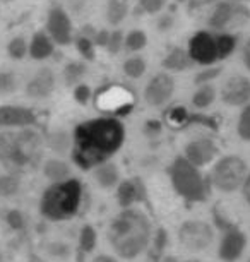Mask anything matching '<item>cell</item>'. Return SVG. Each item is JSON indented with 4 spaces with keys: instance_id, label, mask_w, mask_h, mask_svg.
I'll use <instances>...</instances> for the list:
<instances>
[{
    "instance_id": "cell-23",
    "label": "cell",
    "mask_w": 250,
    "mask_h": 262,
    "mask_svg": "<svg viewBox=\"0 0 250 262\" xmlns=\"http://www.w3.org/2000/svg\"><path fill=\"white\" fill-rule=\"evenodd\" d=\"M87 72V67L84 62H79V60H74V62H69L62 71V76H63V81H65L67 86H77L81 84L82 77L86 76Z\"/></svg>"
},
{
    "instance_id": "cell-10",
    "label": "cell",
    "mask_w": 250,
    "mask_h": 262,
    "mask_svg": "<svg viewBox=\"0 0 250 262\" xmlns=\"http://www.w3.org/2000/svg\"><path fill=\"white\" fill-rule=\"evenodd\" d=\"M178 238L185 249L199 252L211 245V242L214 238V231L204 221H187V223L180 226Z\"/></svg>"
},
{
    "instance_id": "cell-49",
    "label": "cell",
    "mask_w": 250,
    "mask_h": 262,
    "mask_svg": "<svg viewBox=\"0 0 250 262\" xmlns=\"http://www.w3.org/2000/svg\"><path fill=\"white\" fill-rule=\"evenodd\" d=\"M0 262H4V254H2V250H0Z\"/></svg>"
},
{
    "instance_id": "cell-26",
    "label": "cell",
    "mask_w": 250,
    "mask_h": 262,
    "mask_svg": "<svg viewBox=\"0 0 250 262\" xmlns=\"http://www.w3.org/2000/svg\"><path fill=\"white\" fill-rule=\"evenodd\" d=\"M74 45H76V50L79 52V55L86 60H95L96 57V45H95V39L87 34L81 33L79 36L74 39Z\"/></svg>"
},
{
    "instance_id": "cell-15",
    "label": "cell",
    "mask_w": 250,
    "mask_h": 262,
    "mask_svg": "<svg viewBox=\"0 0 250 262\" xmlns=\"http://www.w3.org/2000/svg\"><path fill=\"white\" fill-rule=\"evenodd\" d=\"M216 155L218 146L209 137H200V139H195L185 146V158L197 168L209 165L216 158Z\"/></svg>"
},
{
    "instance_id": "cell-22",
    "label": "cell",
    "mask_w": 250,
    "mask_h": 262,
    "mask_svg": "<svg viewBox=\"0 0 250 262\" xmlns=\"http://www.w3.org/2000/svg\"><path fill=\"white\" fill-rule=\"evenodd\" d=\"M129 14V0H108L106 2V21L111 26H119Z\"/></svg>"
},
{
    "instance_id": "cell-7",
    "label": "cell",
    "mask_w": 250,
    "mask_h": 262,
    "mask_svg": "<svg viewBox=\"0 0 250 262\" xmlns=\"http://www.w3.org/2000/svg\"><path fill=\"white\" fill-rule=\"evenodd\" d=\"M250 21V9L242 2H232L224 0L214 7L213 14L209 16V28L219 33H226L230 29L243 26Z\"/></svg>"
},
{
    "instance_id": "cell-4",
    "label": "cell",
    "mask_w": 250,
    "mask_h": 262,
    "mask_svg": "<svg viewBox=\"0 0 250 262\" xmlns=\"http://www.w3.org/2000/svg\"><path fill=\"white\" fill-rule=\"evenodd\" d=\"M40 137L31 130L0 136V160L7 166L22 168L38 155Z\"/></svg>"
},
{
    "instance_id": "cell-1",
    "label": "cell",
    "mask_w": 250,
    "mask_h": 262,
    "mask_svg": "<svg viewBox=\"0 0 250 262\" xmlns=\"http://www.w3.org/2000/svg\"><path fill=\"white\" fill-rule=\"evenodd\" d=\"M125 127L115 117H100L79 123L72 136V158L82 170L106 163L124 146Z\"/></svg>"
},
{
    "instance_id": "cell-25",
    "label": "cell",
    "mask_w": 250,
    "mask_h": 262,
    "mask_svg": "<svg viewBox=\"0 0 250 262\" xmlns=\"http://www.w3.org/2000/svg\"><path fill=\"white\" fill-rule=\"evenodd\" d=\"M146 69H148V63H146V60L142 57H130L127 58V60L124 62V66H122V71H124V74L127 77L130 79H139L144 76Z\"/></svg>"
},
{
    "instance_id": "cell-42",
    "label": "cell",
    "mask_w": 250,
    "mask_h": 262,
    "mask_svg": "<svg viewBox=\"0 0 250 262\" xmlns=\"http://www.w3.org/2000/svg\"><path fill=\"white\" fill-rule=\"evenodd\" d=\"M95 45L96 47H101V48H106L108 45V39H110V31H106V29H100V31L95 33Z\"/></svg>"
},
{
    "instance_id": "cell-2",
    "label": "cell",
    "mask_w": 250,
    "mask_h": 262,
    "mask_svg": "<svg viewBox=\"0 0 250 262\" xmlns=\"http://www.w3.org/2000/svg\"><path fill=\"white\" fill-rule=\"evenodd\" d=\"M108 238L122 259H135L148 249L151 242V223L142 211L125 207L111 221Z\"/></svg>"
},
{
    "instance_id": "cell-17",
    "label": "cell",
    "mask_w": 250,
    "mask_h": 262,
    "mask_svg": "<svg viewBox=\"0 0 250 262\" xmlns=\"http://www.w3.org/2000/svg\"><path fill=\"white\" fill-rule=\"evenodd\" d=\"M53 50H55V41L47 31H38L33 34L31 41H29V55L33 60H45L53 55Z\"/></svg>"
},
{
    "instance_id": "cell-50",
    "label": "cell",
    "mask_w": 250,
    "mask_h": 262,
    "mask_svg": "<svg viewBox=\"0 0 250 262\" xmlns=\"http://www.w3.org/2000/svg\"><path fill=\"white\" fill-rule=\"evenodd\" d=\"M176 2H187V0H176Z\"/></svg>"
},
{
    "instance_id": "cell-39",
    "label": "cell",
    "mask_w": 250,
    "mask_h": 262,
    "mask_svg": "<svg viewBox=\"0 0 250 262\" xmlns=\"http://www.w3.org/2000/svg\"><path fill=\"white\" fill-rule=\"evenodd\" d=\"M137 2L146 14H158L166 6L168 0H137Z\"/></svg>"
},
{
    "instance_id": "cell-31",
    "label": "cell",
    "mask_w": 250,
    "mask_h": 262,
    "mask_svg": "<svg viewBox=\"0 0 250 262\" xmlns=\"http://www.w3.org/2000/svg\"><path fill=\"white\" fill-rule=\"evenodd\" d=\"M96 240H98V235H96V230L93 228L91 225H84L79 233V249L84 252V254H89L93 252V249L96 247Z\"/></svg>"
},
{
    "instance_id": "cell-16",
    "label": "cell",
    "mask_w": 250,
    "mask_h": 262,
    "mask_svg": "<svg viewBox=\"0 0 250 262\" xmlns=\"http://www.w3.org/2000/svg\"><path fill=\"white\" fill-rule=\"evenodd\" d=\"M245 244H247V240H245L242 231L235 228L226 230L221 238V245H219V257H221V260L224 262L237 260L242 255Z\"/></svg>"
},
{
    "instance_id": "cell-36",
    "label": "cell",
    "mask_w": 250,
    "mask_h": 262,
    "mask_svg": "<svg viewBox=\"0 0 250 262\" xmlns=\"http://www.w3.org/2000/svg\"><path fill=\"white\" fill-rule=\"evenodd\" d=\"M219 74H221V67H209L204 69V71L197 72V76L194 77V82L199 84V86H204V84H209L213 79H216Z\"/></svg>"
},
{
    "instance_id": "cell-41",
    "label": "cell",
    "mask_w": 250,
    "mask_h": 262,
    "mask_svg": "<svg viewBox=\"0 0 250 262\" xmlns=\"http://www.w3.org/2000/svg\"><path fill=\"white\" fill-rule=\"evenodd\" d=\"M48 252H50L53 257H57V259H65V257L69 255V247H67V244L55 242V244H50Z\"/></svg>"
},
{
    "instance_id": "cell-12",
    "label": "cell",
    "mask_w": 250,
    "mask_h": 262,
    "mask_svg": "<svg viewBox=\"0 0 250 262\" xmlns=\"http://www.w3.org/2000/svg\"><path fill=\"white\" fill-rule=\"evenodd\" d=\"M36 123V113L31 108L19 105L0 106V127L2 128H28Z\"/></svg>"
},
{
    "instance_id": "cell-30",
    "label": "cell",
    "mask_w": 250,
    "mask_h": 262,
    "mask_svg": "<svg viewBox=\"0 0 250 262\" xmlns=\"http://www.w3.org/2000/svg\"><path fill=\"white\" fill-rule=\"evenodd\" d=\"M48 144L55 152L58 155H63L65 151H69L72 147V139L69 137L67 132L63 130H55L50 134V139H48Z\"/></svg>"
},
{
    "instance_id": "cell-32",
    "label": "cell",
    "mask_w": 250,
    "mask_h": 262,
    "mask_svg": "<svg viewBox=\"0 0 250 262\" xmlns=\"http://www.w3.org/2000/svg\"><path fill=\"white\" fill-rule=\"evenodd\" d=\"M218 45H219V55L221 60L228 58L237 48V36L232 33H218Z\"/></svg>"
},
{
    "instance_id": "cell-47",
    "label": "cell",
    "mask_w": 250,
    "mask_h": 262,
    "mask_svg": "<svg viewBox=\"0 0 250 262\" xmlns=\"http://www.w3.org/2000/svg\"><path fill=\"white\" fill-rule=\"evenodd\" d=\"M192 2V7H202V6H209V4L216 2V0H190Z\"/></svg>"
},
{
    "instance_id": "cell-21",
    "label": "cell",
    "mask_w": 250,
    "mask_h": 262,
    "mask_svg": "<svg viewBox=\"0 0 250 262\" xmlns=\"http://www.w3.org/2000/svg\"><path fill=\"white\" fill-rule=\"evenodd\" d=\"M43 173L52 184H57V182H63V180H69L72 179V170L69 166V163L62 161V160H48L43 166Z\"/></svg>"
},
{
    "instance_id": "cell-29",
    "label": "cell",
    "mask_w": 250,
    "mask_h": 262,
    "mask_svg": "<svg viewBox=\"0 0 250 262\" xmlns=\"http://www.w3.org/2000/svg\"><path fill=\"white\" fill-rule=\"evenodd\" d=\"M148 45V36L142 29H132V31L125 36V48L129 52H141Z\"/></svg>"
},
{
    "instance_id": "cell-33",
    "label": "cell",
    "mask_w": 250,
    "mask_h": 262,
    "mask_svg": "<svg viewBox=\"0 0 250 262\" xmlns=\"http://www.w3.org/2000/svg\"><path fill=\"white\" fill-rule=\"evenodd\" d=\"M17 90V77L12 71L0 72V93L2 95H11Z\"/></svg>"
},
{
    "instance_id": "cell-8",
    "label": "cell",
    "mask_w": 250,
    "mask_h": 262,
    "mask_svg": "<svg viewBox=\"0 0 250 262\" xmlns=\"http://www.w3.org/2000/svg\"><path fill=\"white\" fill-rule=\"evenodd\" d=\"M189 55L194 60V63L199 66L211 67L213 63L221 60L219 55V45H218V34H213L209 31H199L195 33L189 41Z\"/></svg>"
},
{
    "instance_id": "cell-37",
    "label": "cell",
    "mask_w": 250,
    "mask_h": 262,
    "mask_svg": "<svg viewBox=\"0 0 250 262\" xmlns=\"http://www.w3.org/2000/svg\"><path fill=\"white\" fill-rule=\"evenodd\" d=\"M6 221H7V225L11 226L12 230H22L24 228V225H26V220H24V214L21 211H17V209H12V211H9L7 212V216H6Z\"/></svg>"
},
{
    "instance_id": "cell-19",
    "label": "cell",
    "mask_w": 250,
    "mask_h": 262,
    "mask_svg": "<svg viewBox=\"0 0 250 262\" xmlns=\"http://www.w3.org/2000/svg\"><path fill=\"white\" fill-rule=\"evenodd\" d=\"M142 195V185L139 180H124L117 189V199L122 207H130Z\"/></svg>"
},
{
    "instance_id": "cell-51",
    "label": "cell",
    "mask_w": 250,
    "mask_h": 262,
    "mask_svg": "<svg viewBox=\"0 0 250 262\" xmlns=\"http://www.w3.org/2000/svg\"><path fill=\"white\" fill-rule=\"evenodd\" d=\"M6 2H12V0H6Z\"/></svg>"
},
{
    "instance_id": "cell-40",
    "label": "cell",
    "mask_w": 250,
    "mask_h": 262,
    "mask_svg": "<svg viewBox=\"0 0 250 262\" xmlns=\"http://www.w3.org/2000/svg\"><path fill=\"white\" fill-rule=\"evenodd\" d=\"M168 118H170L171 123H175V125H184V123L187 122V118H189V113H187V110H185L184 106H176V108H173V110L170 112Z\"/></svg>"
},
{
    "instance_id": "cell-11",
    "label": "cell",
    "mask_w": 250,
    "mask_h": 262,
    "mask_svg": "<svg viewBox=\"0 0 250 262\" xmlns=\"http://www.w3.org/2000/svg\"><path fill=\"white\" fill-rule=\"evenodd\" d=\"M175 93V81L168 72H160L144 88V100L149 106H163Z\"/></svg>"
},
{
    "instance_id": "cell-9",
    "label": "cell",
    "mask_w": 250,
    "mask_h": 262,
    "mask_svg": "<svg viewBox=\"0 0 250 262\" xmlns=\"http://www.w3.org/2000/svg\"><path fill=\"white\" fill-rule=\"evenodd\" d=\"M47 33L55 41V45L67 47L74 41V24L69 12L62 7H52L47 14Z\"/></svg>"
},
{
    "instance_id": "cell-44",
    "label": "cell",
    "mask_w": 250,
    "mask_h": 262,
    "mask_svg": "<svg viewBox=\"0 0 250 262\" xmlns=\"http://www.w3.org/2000/svg\"><path fill=\"white\" fill-rule=\"evenodd\" d=\"M171 24H173V17H171V16H163L160 19V29H161V31H166Z\"/></svg>"
},
{
    "instance_id": "cell-14",
    "label": "cell",
    "mask_w": 250,
    "mask_h": 262,
    "mask_svg": "<svg viewBox=\"0 0 250 262\" xmlns=\"http://www.w3.org/2000/svg\"><path fill=\"white\" fill-rule=\"evenodd\" d=\"M55 84H57V79L53 71L48 67H43L28 81L26 95L29 98H33V100H47V98L52 96L53 91H55Z\"/></svg>"
},
{
    "instance_id": "cell-20",
    "label": "cell",
    "mask_w": 250,
    "mask_h": 262,
    "mask_svg": "<svg viewBox=\"0 0 250 262\" xmlns=\"http://www.w3.org/2000/svg\"><path fill=\"white\" fill-rule=\"evenodd\" d=\"M95 180L103 189H113L115 185H119V180H120L119 168L110 161L101 163L100 166L95 168Z\"/></svg>"
},
{
    "instance_id": "cell-43",
    "label": "cell",
    "mask_w": 250,
    "mask_h": 262,
    "mask_svg": "<svg viewBox=\"0 0 250 262\" xmlns=\"http://www.w3.org/2000/svg\"><path fill=\"white\" fill-rule=\"evenodd\" d=\"M243 63L250 71V38L247 39V43H245V47H243Z\"/></svg>"
},
{
    "instance_id": "cell-24",
    "label": "cell",
    "mask_w": 250,
    "mask_h": 262,
    "mask_svg": "<svg viewBox=\"0 0 250 262\" xmlns=\"http://www.w3.org/2000/svg\"><path fill=\"white\" fill-rule=\"evenodd\" d=\"M214 100H216V90H214L211 84H204V86H200L192 96L194 106L199 108V110H204V108L211 106Z\"/></svg>"
},
{
    "instance_id": "cell-28",
    "label": "cell",
    "mask_w": 250,
    "mask_h": 262,
    "mask_svg": "<svg viewBox=\"0 0 250 262\" xmlns=\"http://www.w3.org/2000/svg\"><path fill=\"white\" fill-rule=\"evenodd\" d=\"M28 53H29V43L24 36H14L7 43V55L12 60H22Z\"/></svg>"
},
{
    "instance_id": "cell-38",
    "label": "cell",
    "mask_w": 250,
    "mask_h": 262,
    "mask_svg": "<svg viewBox=\"0 0 250 262\" xmlns=\"http://www.w3.org/2000/svg\"><path fill=\"white\" fill-rule=\"evenodd\" d=\"M91 96H93V93H91V88L87 86V84L81 82L74 88V100L79 103V105H87L91 100Z\"/></svg>"
},
{
    "instance_id": "cell-48",
    "label": "cell",
    "mask_w": 250,
    "mask_h": 262,
    "mask_svg": "<svg viewBox=\"0 0 250 262\" xmlns=\"http://www.w3.org/2000/svg\"><path fill=\"white\" fill-rule=\"evenodd\" d=\"M232 2H250V0H232Z\"/></svg>"
},
{
    "instance_id": "cell-3",
    "label": "cell",
    "mask_w": 250,
    "mask_h": 262,
    "mask_svg": "<svg viewBox=\"0 0 250 262\" xmlns=\"http://www.w3.org/2000/svg\"><path fill=\"white\" fill-rule=\"evenodd\" d=\"M82 184L77 179H69L52 184L43 192L40 201L41 214L50 221L69 220L79 211Z\"/></svg>"
},
{
    "instance_id": "cell-18",
    "label": "cell",
    "mask_w": 250,
    "mask_h": 262,
    "mask_svg": "<svg viewBox=\"0 0 250 262\" xmlns=\"http://www.w3.org/2000/svg\"><path fill=\"white\" fill-rule=\"evenodd\" d=\"M194 60L190 58L189 52L182 50V48L175 47L166 53V57L163 58L161 66H163L165 71H170V72H182V71H187V69L192 67Z\"/></svg>"
},
{
    "instance_id": "cell-52",
    "label": "cell",
    "mask_w": 250,
    "mask_h": 262,
    "mask_svg": "<svg viewBox=\"0 0 250 262\" xmlns=\"http://www.w3.org/2000/svg\"><path fill=\"white\" fill-rule=\"evenodd\" d=\"M248 262H250V260H248Z\"/></svg>"
},
{
    "instance_id": "cell-6",
    "label": "cell",
    "mask_w": 250,
    "mask_h": 262,
    "mask_svg": "<svg viewBox=\"0 0 250 262\" xmlns=\"http://www.w3.org/2000/svg\"><path fill=\"white\" fill-rule=\"evenodd\" d=\"M247 165L238 156H224L213 168L211 182L221 192H233L243 187L247 180Z\"/></svg>"
},
{
    "instance_id": "cell-35",
    "label": "cell",
    "mask_w": 250,
    "mask_h": 262,
    "mask_svg": "<svg viewBox=\"0 0 250 262\" xmlns=\"http://www.w3.org/2000/svg\"><path fill=\"white\" fill-rule=\"evenodd\" d=\"M125 47V36L120 29H115V31H110V39L108 45H106V50H108L111 55H117L122 48Z\"/></svg>"
},
{
    "instance_id": "cell-27",
    "label": "cell",
    "mask_w": 250,
    "mask_h": 262,
    "mask_svg": "<svg viewBox=\"0 0 250 262\" xmlns=\"http://www.w3.org/2000/svg\"><path fill=\"white\" fill-rule=\"evenodd\" d=\"M21 189V180L19 177L7 173V175H0V197L2 199H9L14 197Z\"/></svg>"
},
{
    "instance_id": "cell-46",
    "label": "cell",
    "mask_w": 250,
    "mask_h": 262,
    "mask_svg": "<svg viewBox=\"0 0 250 262\" xmlns=\"http://www.w3.org/2000/svg\"><path fill=\"white\" fill-rule=\"evenodd\" d=\"M93 262H117V259H113V257H110V255L101 254V255L95 257V259H93Z\"/></svg>"
},
{
    "instance_id": "cell-13",
    "label": "cell",
    "mask_w": 250,
    "mask_h": 262,
    "mask_svg": "<svg viewBox=\"0 0 250 262\" xmlns=\"http://www.w3.org/2000/svg\"><path fill=\"white\" fill-rule=\"evenodd\" d=\"M221 100L232 106L248 105L250 79L245 76H232L221 88Z\"/></svg>"
},
{
    "instance_id": "cell-5",
    "label": "cell",
    "mask_w": 250,
    "mask_h": 262,
    "mask_svg": "<svg viewBox=\"0 0 250 262\" xmlns=\"http://www.w3.org/2000/svg\"><path fill=\"white\" fill-rule=\"evenodd\" d=\"M170 177L176 192L187 201H202L206 197V182L202 175L199 173V168L194 166L185 156L173 161Z\"/></svg>"
},
{
    "instance_id": "cell-34",
    "label": "cell",
    "mask_w": 250,
    "mask_h": 262,
    "mask_svg": "<svg viewBox=\"0 0 250 262\" xmlns=\"http://www.w3.org/2000/svg\"><path fill=\"white\" fill-rule=\"evenodd\" d=\"M238 136L245 141H250V103L245 105V108L240 113L238 118Z\"/></svg>"
},
{
    "instance_id": "cell-45",
    "label": "cell",
    "mask_w": 250,
    "mask_h": 262,
    "mask_svg": "<svg viewBox=\"0 0 250 262\" xmlns=\"http://www.w3.org/2000/svg\"><path fill=\"white\" fill-rule=\"evenodd\" d=\"M243 195H245V199H247V202L250 204V173L247 175V180H245V184H243Z\"/></svg>"
}]
</instances>
